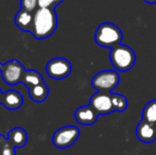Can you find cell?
I'll return each instance as SVG.
<instances>
[{"label": "cell", "instance_id": "6da1fadb", "mask_svg": "<svg viewBox=\"0 0 156 155\" xmlns=\"http://www.w3.org/2000/svg\"><path fill=\"white\" fill-rule=\"evenodd\" d=\"M58 23V15L54 9L38 8L33 13L31 34L36 39H46L55 32Z\"/></svg>", "mask_w": 156, "mask_h": 155}, {"label": "cell", "instance_id": "7a4b0ae2", "mask_svg": "<svg viewBox=\"0 0 156 155\" xmlns=\"http://www.w3.org/2000/svg\"><path fill=\"white\" fill-rule=\"evenodd\" d=\"M123 33L121 29L112 23H103L97 28L94 33V41L103 48H113L121 45Z\"/></svg>", "mask_w": 156, "mask_h": 155}, {"label": "cell", "instance_id": "3957f363", "mask_svg": "<svg viewBox=\"0 0 156 155\" xmlns=\"http://www.w3.org/2000/svg\"><path fill=\"white\" fill-rule=\"evenodd\" d=\"M109 61L118 72H125L133 68L136 62V54L131 47L119 45L111 49Z\"/></svg>", "mask_w": 156, "mask_h": 155}, {"label": "cell", "instance_id": "277c9868", "mask_svg": "<svg viewBox=\"0 0 156 155\" xmlns=\"http://www.w3.org/2000/svg\"><path fill=\"white\" fill-rule=\"evenodd\" d=\"M119 82L120 75L117 70H103L94 76L91 85L98 91L112 93L117 88Z\"/></svg>", "mask_w": 156, "mask_h": 155}, {"label": "cell", "instance_id": "5b68a950", "mask_svg": "<svg viewBox=\"0 0 156 155\" xmlns=\"http://www.w3.org/2000/svg\"><path fill=\"white\" fill-rule=\"evenodd\" d=\"M26 71V68L18 60H11L9 62L0 63V72L2 76V80L8 85L14 86L21 83L23 76Z\"/></svg>", "mask_w": 156, "mask_h": 155}, {"label": "cell", "instance_id": "8992f818", "mask_svg": "<svg viewBox=\"0 0 156 155\" xmlns=\"http://www.w3.org/2000/svg\"><path fill=\"white\" fill-rule=\"evenodd\" d=\"M80 137V130L74 125L62 126L54 132L52 143L58 149H67L71 147Z\"/></svg>", "mask_w": 156, "mask_h": 155}, {"label": "cell", "instance_id": "52a82bcc", "mask_svg": "<svg viewBox=\"0 0 156 155\" xmlns=\"http://www.w3.org/2000/svg\"><path fill=\"white\" fill-rule=\"evenodd\" d=\"M72 66L68 60L64 58H54L46 65V73L53 80H63L71 73Z\"/></svg>", "mask_w": 156, "mask_h": 155}, {"label": "cell", "instance_id": "ba28073f", "mask_svg": "<svg viewBox=\"0 0 156 155\" xmlns=\"http://www.w3.org/2000/svg\"><path fill=\"white\" fill-rule=\"evenodd\" d=\"M89 105L93 106L99 115H109L115 112L112 102V93H105V91L96 93L91 96Z\"/></svg>", "mask_w": 156, "mask_h": 155}, {"label": "cell", "instance_id": "9c48e42d", "mask_svg": "<svg viewBox=\"0 0 156 155\" xmlns=\"http://www.w3.org/2000/svg\"><path fill=\"white\" fill-rule=\"evenodd\" d=\"M98 117V112L90 105L81 106L74 112V119L81 125H91L96 123Z\"/></svg>", "mask_w": 156, "mask_h": 155}, {"label": "cell", "instance_id": "30bf717a", "mask_svg": "<svg viewBox=\"0 0 156 155\" xmlns=\"http://www.w3.org/2000/svg\"><path fill=\"white\" fill-rule=\"evenodd\" d=\"M136 137L144 143H150L156 140V125L140 120L136 126Z\"/></svg>", "mask_w": 156, "mask_h": 155}, {"label": "cell", "instance_id": "8fae6325", "mask_svg": "<svg viewBox=\"0 0 156 155\" xmlns=\"http://www.w3.org/2000/svg\"><path fill=\"white\" fill-rule=\"evenodd\" d=\"M23 97L19 91L15 89H9L5 93H3L2 96V103L6 110L15 111L18 110L23 106Z\"/></svg>", "mask_w": 156, "mask_h": 155}, {"label": "cell", "instance_id": "7c38bea8", "mask_svg": "<svg viewBox=\"0 0 156 155\" xmlns=\"http://www.w3.org/2000/svg\"><path fill=\"white\" fill-rule=\"evenodd\" d=\"M14 23L19 30L31 33L32 25H33V13L20 9L16 13V15H15Z\"/></svg>", "mask_w": 156, "mask_h": 155}, {"label": "cell", "instance_id": "4fadbf2b", "mask_svg": "<svg viewBox=\"0 0 156 155\" xmlns=\"http://www.w3.org/2000/svg\"><path fill=\"white\" fill-rule=\"evenodd\" d=\"M8 139L16 149L23 148L28 143V134L25 129L17 126L9 131Z\"/></svg>", "mask_w": 156, "mask_h": 155}, {"label": "cell", "instance_id": "5bb4252c", "mask_svg": "<svg viewBox=\"0 0 156 155\" xmlns=\"http://www.w3.org/2000/svg\"><path fill=\"white\" fill-rule=\"evenodd\" d=\"M28 89H29V97L37 103L44 102L49 95V88H48L47 84L45 82L41 83L38 85H35L33 87H30Z\"/></svg>", "mask_w": 156, "mask_h": 155}, {"label": "cell", "instance_id": "9a60e30c", "mask_svg": "<svg viewBox=\"0 0 156 155\" xmlns=\"http://www.w3.org/2000/svg\"><path fill=\"white\" fill-rule=\"evenodd\" d=\"M44 82L45 81H44L43 76L36 70H26L23 76V80H21V83H23L28 88Z\"/></svg>", "mask_w": 156, "mask_h": 155}, {"label": "cell", "instance_id": "2e32d148", "mask_svg": "<svg viewBox=\"0 0 156 155\" xmlns=\"http://www.w3.org/2000/svg\"><path fill=\"white\" fill-rule=\"evenodd\" d=\"M142 120L156 125V99L151 100L142 110Z\"/></svg>", "mask_w": 156, "mask_h": 155}, {"label": "cell", "instance_id": "e0dca14e", "mask_svg": "<svg viewBox=\"0 0 156 155\" xmlns=\"http://www.w3.org/2000/svg\"><path fill=\"white\" fill-rule=\"evenodd\" d=\"M112 102H113V107L115 112L123 113L127 108V99L123 95L112 93Z\"/></svg>", "mask_w": 156, "mask_h": 155}, {"label": "cell", "instance_id": "ac0fdd59", "mask_svg": "<svg viewBox=\"0 0 156 155\" xmlns=\"http://www.w3.org/2000/svg\"><path fill=\"white\" fill-rule=\"evenodd\" d=\"M0 155H16V148L2 134H0Z\"/></svg>", "mask_w": 156, "mask_h": 155}, {"label": "cell", "instance_id": "d6986e66", "mask_svg": "<svg viewBox=\"0 0 156 155\" xmlns=\"http://www.w3.org/2000/svg\"><path fill=\"white\" fill-rule=\"evenodd\" d=\"M20 9L34 13L38 9V0H20Z\"/></svg>", "mask_w": 156, "mask_h": 155}, {"label": "cell", "instance_id": "ffe728a7", "mask_svg": "<svg viewBox=\"0 0 156 155\" xmlns=\"http://www.w3.org/2000/svg\"><path fill=\"white\" fill-rule=\"evenodd\" d=\"M64 0H38V8L45 9H54L60 5Z\"/></svg>", "mask_w": 156, "mask_h": 155}, {"label": "cell", "instance_id": "44dd1931", "mask_svg": "<svg viewBox=\"0 0 156 155\" xmlns=\"http://www.w3.org/2000/svg\"><path fill=\"white\" fill-rule=\"evenodd\" d=\"M146 3H149V4H155L156 3V0H144Z\"/></svg>", "mask_w": 156, "mask_h": 155}, {"label": "cell", "instance_id": "7402d4cb", "mask_svg": "<svg viewBox=\"0 0 156 155\" xmlns=\"http://www.w3.org/2000/svg\"><path fill=\"white\" fill-rule=\"evenodd\" d=\"M2 96H3V93H2L1 89H0V105H1V103H2Z\"/></svg>", "mask_w": 156, "mask_h": 155}]
</instances>
